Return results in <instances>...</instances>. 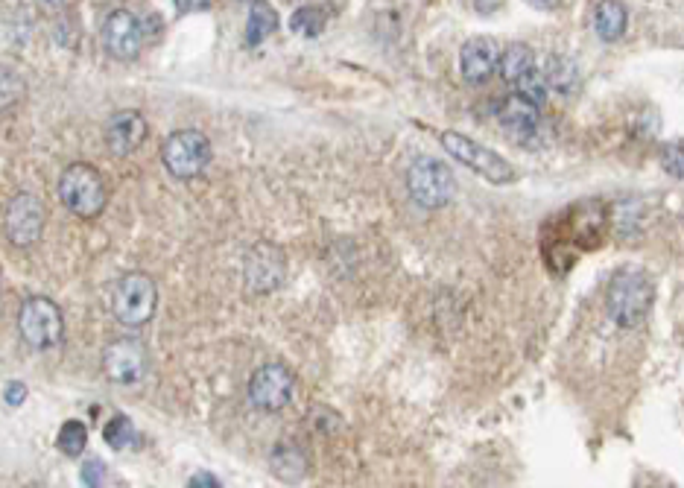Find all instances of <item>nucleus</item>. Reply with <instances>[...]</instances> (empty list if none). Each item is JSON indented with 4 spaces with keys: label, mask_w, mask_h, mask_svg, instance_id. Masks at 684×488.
Segmentation results:
<instances>
[{
    "label": "nucleus",
    "mask_w": 684,
    "mask_h": 488,
    "mask_svg": "<svg viewBox=\"0 0 684 488\" xmlns=\"http://www.w3.org/2000/svg\"><path fill=\"white\" fill-rule=\"evenodd\" d=\"M652 307V281L641 269H620L608 287V316L617 328L632 331Z\"/></svg>",
    "instance_id": "nucleus-1"
},
{
    "label": "nucleus",
    "mask_w": 684,
    "mask_h": 488,
    "mask_svg": "<svg viewBox=\"0 0 684 488\" xmlns=\"http://www.w3.org/2000/svg\"><path fill=\"white\" fill-rule=\"evenodd\" d=\"M59 199L74 217L91 220L106 208V182L94 167L71 164L59 179Z\"/></svg>",
    "instance_id": "nucleus-2"
},
{
    "label": "nucleus",
    "mask_w": 684,
    "mask_h": 488,
    "mask_svg": "<svg viewBox=\"0 0 684 488\" xmlns=\"http://www.w3.org/2000/svg\"><path fill=\"white\" fill-rule=\"evenodd\" d=\"M155 304H158V293L150 275L126 272L123 278L114 281L112 313L120 325H129V328L147 325L155 316Z\"/></svg>",
    "instance_id": "nucleus-3"
},
{
    "label": "nucleus",
    "mask_w": 684,
    "mask_h": 488,
    "mask_svg": "<svg viewBox=\"0 0 684 488\" xmlns=\"http://www.w3.org/2000/svg\"><path fill=\"white\" fill-rule=\"evenodd\" d=\"M161 161L173 179H182V182L196 179L211 164V141L193 129L173 132L161 147Z\"/></svg>",
    "instance_id": "nucleus-4"
},
{
    "label": "nucleus",
    "mask_w": 684,
    "mask_h": 488,
    "mask_svg": "<svg viewBox=\"0 0 684 488\" xmlns=\"http://www.w3.org/2000/svg\"><path fill=\"white\" fill-rule=\"evenodd\" d=\"M407 190L418 208H445L454 196V173L439 158H418L407 173Z\"/></svg>",
    "instance_id": "nucleus-5"
},
{
    "label": "nucleus",
    "mask_w": 684,
    "mask_h": 488,
    "mask_svg": "<svg viewBox=\"0 0 684 488\" xmlns=\"http://www.w3.org/2000/svg\"><path fill=\"white\" fill-rule=\"evenodd\" d=\"M442 147L451 152V158H456L465 167H471L474 173H480L492 185L515 182V170H512V164L503 155L486 150L483 144H477V141H471V138H465L459 132H442Z\"/></svg>",
    "instance_id": "nucleus-6"
},
{
    "label": "nucleus",
    "mask_w": 684,
    "mask_h": 488,
    "mask_svg": "<svg viewBox=\"0 0 684 488\" xmlns=\"http://www.w3.org/2000/svg\"><path fill=\"white\" fill-rule=\"evenodd\" d=\"M18 331H21L24 342L30 348H36V351L53 348L62 339V331H65V319H62L59 304H53L44 296L27 299L24 307H21V313H18Z\"/></svg>",
    "instance_id": "nucleus-7"
},
{
    "label": "nucleus",
    "mask_w": 684,
    "mask_h": 488,
    "mask_svg": "<svg viewBox=\"0 0 684 488\" xmlns=\"http://www.w3.org/2000/svg\"><path fill=\"white\" fill-rule=\"evenodd\" d=\"M3 231L12 246H33L44 231V208L33 193H18L3 214Z\"/></svg>",
    "instance_id": "nucleus-8"
},
{
    "label": "nucleus",
    "mask_w": 684,
    "mask_h": 488,
    "mask_svg": "<svg viewBox=\"0 0 684 488\" xmlns=\"http://www.w3.org/2000/svg\"><path fill=\"white\" fill-rule=\"evenodd\" d=\"M249 398L264 413L284 410L293 398V372L281 363H266L249 380Z\"/></svg>",
    "instance_id": "nucleus-9"
},
{
    "label": "nucleus",
    "mask_w": 684,
    "mask_h": 488,
    "mask_svg": "<svg viewBox=\"0 0 684 488\" xmlns=\"http://www.w3.org/2000/svg\"><path fill=\"white\" fill-rule=\"evenodd\" d=\"M243 272H246V284L255 293H272L287 278V258H284V252L278 246L258 243V246L249 249L246 263H243Z\"/></svg>",
    "instance_id": "nucleus-10"
},
{
    "label": "nucleus",
    "mask_w": 684,
    "mask_h": 488,
    "mask_svg": "<svg viewBox=\"0 0 684 488\" xmlns=\"http://www.w3.org/2000/svg\"><path fill=\"white\" fill-rule=\"evenodd\" d=\"M103 372L112 383H138L147 372V348L141 339H114L103 354Z\"/></svg>",
    "instance_id": "nucleus-11"
},
{
    "label": "nucleus",
    "mask_w": 684,
    "mask_h": 488,
    "mask_svg": "<svg viewBox=\"0 0 684 488\" xmlns=\"http://www.w3.org/2000/svg\"><path fill=\"white\" fill-rule=\"evenodd\" d=\"M103 44L106 53L117 59V62H132L141 47H144V30L138 24V18L126 9H117L106 18L103 24Z\"/></svg>",
    "instance_id": "nucleus-12"
},
{
    "label": "nucleus",
    "mask_w": 684,
    "mask_h": 488,
    "mask_svg": "<svg viewBox=\"0 0 684 488\" xmlns=\"http://www.w3.org/2000/svg\"><path fill=\"white\" fill-rule=\"evenodd\" d=\"M541 106L530 103L521 94H509L500 106H497V123L503 126V132L515 141H530L535 138L538 126H541Z\"/></svg>",
    "instance_id": "nucleus-13"
},
{
    "label": "nucleus",
    "mask_w": 684,
    "mask_h": 488,
    "mask_svg": "<svg viewBox=\"0 0 684 488\" xmlns=\"http://www.w3.org/2000/svg\"><path fill=\"white\" fill-rule=\"evenodd\" d=\"M497 62H500V47L489 36H474L459 50V71L465 76V82H486L497 71Z\"/></svg>",
    "instance_id": "nucleus-14"
},
{
    "label": "nucleus",
    "mask_w": 684,
    "mask_h": 488,
    "mask_svg": "<svg viewBox=\"0 0 684 488\" xmlns=\"http://www.w3.org/2000/svg\"><path fill=\"white\" fill-rule=\"evenodd\" d=\"M147 141V120L138 112H117L106 123V147L114 155H132Z\"/></svg>",
    "instance_id": "nucleus-15"
},
{
    "label": "nucleus",
    "mask_w": 684,
    "mask_h": 488,
    "mask_svg": "<svg viewBox=\"0 0 684 488\" xmlns=\"http://www.w3.org/2000/svg\"><path fill=\"white\" fill-rule=\"evenodd\" d=\"M269 468H272V474L278 480L296 483V480H302L304 474H307V453L299 445L281 442V445H275L272 453H269Z\"/></svg>",
    "instance_id": "nucleus-16"
},
{
    "label": "nucleus",
    "mask_w": 684,
    "mask_h": 488,
    "mask_svg": "<svg viewBox=\"0 0 684 488\" xmlns=\"http://www.w3.org/2000/svg\"><path fill=\"white\" fill-rule=\"evenodd\" d=\"M594 30L603 41H617L626 33V6L620 0H600L594 9Z\"/></svg>",
    "instance_id": "nucleus-17"
},
{
    "label": "nucleus",
    "mask_w": 684,
    "mask_h": 488,
    "mask_svg": "<svg viewBox=\"0 0 684 488\" xmlns=\"http://www.w3.org/2000/svg\"><path fill=\"white\" fill-rule=\"evenodd\" d=\"M275 30H278V12L266 0H252L249 18H246V44L249 47H258Z\"/></svg>",
    "instance_id": "nucleus-18"
},
{
    "label": "nucleus",
    "mask_w": 684,
    "mask_h": 488,
    "mask_svg": "<svg viewBox=\"0 0 684 488\" xmlns=\"http://www.w3.org/2000/svg\"><path fill=\"white\" fill-rule=\"evenodd\" d=\"M535 68V56L527 44H509L506 50H500V62H497V74L503 76L509 85H515L524 74H530Z\"/></svg>",
    "instance_id": "nucleus-19"
},
{
    "label": "nucleus",
    "mask_w": 684,
    "mask_h": 488,
    "mask_svg": "<svg viewBox=\"0 0 684 488\" xmlns=\"http://www.w3.org/2000/svg\"><path fill=\"white\" fill-rule=\"evenodd\" d=\"M544 79H547V85L553 88V91H559V94H565L568 97L570 91H576V85H579V74H576V68H573V62H568V59H562V56H550L547 62H544Z\"/></svg>",
    "instance_id": "nucleus-20"
},
{
    "label": "nucleus",
    "mask_w": 684,
    "mask_h": 488,
    "mask_svg": "<svg viewBox=\"0 0 684 488\" xmlns=\"http://www.w3.org/2000/svg\"><path fill=\"white\" fill-rule=\"evenodd\" d=\"M103 439H106V445H109V448H114V451H123V448H132V445L138 442V430H135L132 418H126V415H114L112 421L103 427Z\"/></svg>",
    "instance_id": "nucleus-21"
},
{
    "label": "nucleus",
    "mask_w": 684,
    "mask_h": 488,
    "mask_svg": "<svg viewBox=\"0 0 684 488\" xmlns=\"http://www.w3.org/2000/svg\"><path fill=\"white\" fill-rule=\"evenodd\" d=\"M85 445H88V430H85V424L82 421H65L62 427H59V433H56V448L65 453V456H79V453L85 451Z\"/></svg>",
    "instance_id": "nucleus-22"
},
{
    "label": "nucleus",
    "mask_w": 684,
    "mask_h": 488,
    "mask_svg": "<svg viewBox=\"0 0 684 488\" xmlns=\"http://www.w3.org/2000/svg\"><path fill=\"white\" fill-rule=\"evenodd\" d=\"M325 21H328V15H325L319 6H302V9L293 12L290 27H293V33H299V36L313 38L325 30Z\"/></svg>",
    "instance_id": "nucleus-23"
},
{
    "label": "nucleus",
    "mask_w": 684,
    "mask_h": 488,
    "mask_svg": "<svg viewBox=\"0 0 684 488\" xmlns=\"http://www.w3.org/2000/svg\"><path fill=\"white\" fill-rule=\"evenodd\" d=\"M512 88H515V94L527 97L535 106H544V100H547V94H550V85H547V79H544V74H541L538 68H532L530 74L521 76Z\"/></svg>",
    "instance_id": "nucleus-24"
},
{
    "label": "nucleus",
    "mask_w": 684,
    "mask_h": 488,
    "mask_svg": "<svg viewBox=\"0 0 684 488\" xmlns=\"http://www.w3.org/2000/svg\"><path fill=\"white\" fill-rule=\"evenodd\" d=\"M661 167L673 179H684V141H670L661 147Z\"/></svg>",
    "instance_id": "nucleus-25"
},
{
    "label": "nucleus",
    "mask_w": 684,
    "mask_h": 488,
    "mask_svg": "<svg viewBox=\"0 0 684 488\" xmlns=\"http://www.w3.org/2000/svg\"><path fill=\"white\" fill-rule=\"evenodd\" d=\"M79 477H82L85 486H100V483L106 480V465H103L100 459H88V462L82 465Z\"/></svg>",
    "instance_id": "nucleus-26"
},
{
    "label": "nucleus",
    "mask_w": 684,
    "mask_h": 488,
    "mask_svg": "<svg viewBox=\"0 0 684 488\" xmlns=\"http://www.w3.org/2000/svg\"><path fill=\"white\" fill-rule=\"evenodd\" d=\"M18 91H21V82L15 79V71L3 68V109H9L15 103V97H21Z\"/></svg>",
    "instance_id": "nucleus-27"
},
{
    "label": "nucleus",
    "mask_w": 684,
    "mask_h": 488,
    "mask_svg": "<svg viewBox=\"0 0 684 488\" xmlns=\"http://www.w3.org/2000/svg\"><path fill=\"white\" fill-rule=\"evenodd\" d=\"M24 398H27V386H24V383L9 380V383L3 386V404H6V407H21Z\"/></svg>",
    "instance_id": "nucleus-28"
},
{
    "label": "nucleus",
    "mask_w": 684,
    "mask_h": 488,
    "mask_svg": "<svg viewBox=\"0 0 684 488\" xmlns=\"http://www.w3.org/2000/svg\"><path fill=\"white\" fill-rule=\"evenodd\" d=\"M173 3H176V9H179L182 15H188V12H202V9L211 6V0H173Z\"/></svg>",
    "instance_id": "nucleus-29"
},
{
    "label": "nucleus",
    "mask_w": 684,
    "mask_h": 488,
    "mask_svg": "<svg viewBox=\"0 0 684 488\" xmlns=\"http://www.w3.org/2000/svg\"><path fill=\"white\" fill-rule=\"evenodd\" d=\"M188 486H190V488H199V486H205V488H220V480H217V477H211V474H205V471H202V474H193V477H190Z\"/></svg>",
    "instance_id": "nucleus-30"
},
{
    "label": "nucleus",
    "mask_w": 684,
    "mask_h": 488,
    "mask_svg": "<svg viewBox=\"0 0 684 488\" xmlns=\"http://www.w3.org/2000/svg\"><path fill=\"white\" fill-rule=\"evenodd\" d=\"M500 6H503V0H474V9H477L480 15H492Z\"/></svg>",
    "instance_id": "nucleus-31"
},
{
    "label": "nucleus",
    "mask_w": 684,
    "mask_h": 488,
    "mask_svg": "<svg viewBox=\"0 0 684 488\" xmlns=\"http://www.w3.org/2000/svg\"><path fill=\"white\" fill-rule=\"evenodd\" d=\"M47 6H59V3H65V0H44Z\"/></svg>",
    "instance_id": "nucleus-32"
},
{
    "label": "nucleus",
    "mask_w": 684,
    "mask_h": 488,
    "mask_svg": "<svg viewBox=\"0 0 684 488\" xmlns=\"http://www.w3.org/2000/svg\"><path fill=\"white\" fill-rule=\"evenodd\" d=\"M541 3H544V0H541Z\"/></svg>",
    "instance_id": "nucleus-33"
}]
</instances>
